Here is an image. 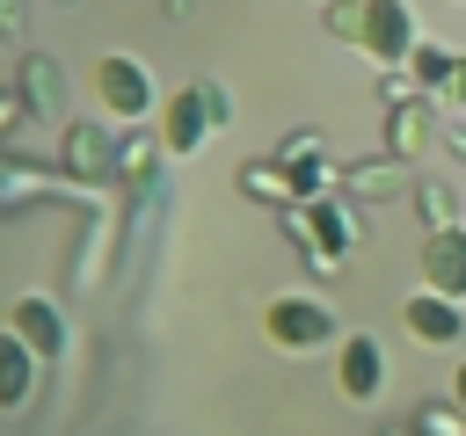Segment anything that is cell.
I'll return each mask as SVG.
<instances>
[{
    "label": "cell",
    "mask_w": 466,
    "mask_h": 436,
    "mask_svg": "<svg viewBox=\"0 0 466 436\" xmlns=\"http://www.w3.org/2000/svg\"><path fill=\"white\" fill-rule=\"evenodd\" d=\"M357 233H364V218L350 211V196H313V203H291L284 211V240L299 247V262L313 276H335L342 254L357 247Z\"/></svg>",
    "instance_id": "6da1fadb"
},
{
    "label": "cell",
    "mask_w": 466,
    "mask_h": 436,
    "mask_svg": "<svg viewBox=\"0 0 466 436\" xmlns=\"http://www.w3.org/2000/svg\"><path fill=\"white\" fill-rule=\"evenodd\" d=\"M262 334H269L277 349H291V356H306V349H328V342H342L335 312H328L320 298H306V291H277V298L262 305Z\"/></svg>",
    "instance_id": "7a4b0ae2"
},
{
    "label": "cell",
    "mask_w": 466,
    "mask_h": 436,
    "mask_svg": "<svg viewBox=\"0 0 466 436\" xmlns=\"http://www.w3.org/2000/svg\"><path fill=\"white\" fill-rule=\"evenodd\" d=\"M95 102H102L116 124H146V116L160 109V87H153L146 58H131V51H109V58H95Z\"/></svg>",
    "instance_id": "3957f363"
},
{
    "label": "cell",
    "mask_w": 466,
    "mask_h": 436,
    "mask_svg": "<svg viewBox=\"0 0 466 436\" xmlns=\"http://www.w3.org/2000/svg\"><path fill=\"white\" fill-rule=\"evenodd\" d=\"M58 174H66L73 189L116 182V131L95 124V116H73V124H66V145H58Z\"/></svg>",
    "instance_id": "277c9868"
},
{
    "label": "cell",
    "mask_w": 466,
    "mask_h": 436,
    "mask_svg": "<svg viewBox=\"0 0 466 436\" xmlns=\"http://www.w3.org/2000/svg\"><path fill=\"white\" fill-rule=\"evenodd\" d=\"M415 44H422V22H415L408 0H364V36H357L364 58H379L386 73H400L415 58Z\"/></svg>",
    "instance_id": "5b68a950"
},
{
    "label": "cell",
    "mask_w": 466,
    "mask_h": 436,
    "mask_svg": "<svg viewBox=\"0 0 466 436\" xmlns=\"http://www.w3.org/2000/svg\"><path fill=\"white\" fill-rule=\"evenodd\" d=\"M7 327L29 342V356H36V363H58V356H66V342H73V327H66V312H58V298H51V291H22V298L7 305Z\"/></svg>",
    "instance_id": "8992f818"
},
{
    "label": "cell",
    "mask_w": 466,
    "mask_h": 436,
    "mask_svg": "<svg viewBox=\"0 0 466 436\" xmlns=\"http://www.w3.org/2000/svg\"><path fill=\"white\" fill-rule=\"evenodd\" d=\"M218 124H211V102H204V80H189V87H175L167 102H160V145L182 160V153H197L204 138H211Z\"/></svg>",
    "instance_id": "52a82bcc"
},
{
    "label": "cell",
    "mask_w": 466,
    "mask_h": 436,
    "mask_svg": "<svg viewBox=\"0 0 466 436\" xmlns=\"http://www.w3.org/2000/svg\"><path fill=\"white\" fill-rule=\"evenodd\" d=\"M400 327H408L422 349H459V342H466V305L444 298V291H415V298L400 305Z\"/></svg>",
    "instance_id": "ba28073f"
},
{
    "label": "cell",
    "mask_w": 466,
    "mask_h": 436,
    "mask_svg": "<svg viewBox=\"0 0 466 436\" xmlns=\"http://www.w3.org/2000/svg\"><path fill=\"white\" fill-rule=\"evenodd\" d=\"M335 385H342V400H379V385H386L379 334H342L335 342Z\"/></svg>",
    "instance_id": "9c48e42d"
},
{
    "label": "cell",
    "mask_w": 466,
    "mask_h": 436,
    "mask_svg": "<svg viewBox=\"0 0 466 436\" xmlns=\"http://www.w3.org/2000/svg\"><path fill=\"white\" fill-rule=\"evenodd\" d=\"M15 87H22L29 116H44V124H58V116H66V65H58L51 51H22V65H15Z\"/></svg>",
    "instance_id": "30bf717a"
},
{
    "label": "cell",
    "mask_w": 466,
    "mask_h": 436,
    "mask_svg": "<svg viewBox=\"0 0 466 436\" xmlns=\"http://www.w3.org/2000/svg\"><path fill=\"white\" fill-rule=\"evenodd\" d=\"M422 291H444L466 305V225H444L422 240Z\"/></svg>",
    "instance_id": "8fae6325"
},
{
    "label": "cell",
    "mask_w": 466,
    "mask_h": 436,
    "mask_svg": "<svg viewBox=\"0 0 466 436\" xmlns=\"http://www.w3.org/2000/svg\"><path fill=\"white\" fill-rule=\"evenodd\" d=\"M430 138H437V109H430V94H408V102L386 109V153H393V160L422 153Z\"/></svg>",
    "instance_id": "7c38bea8"
},
{
    "label": "cell",
    "mask_w": 466,
    "mask_h": 436,
    "mask_svg": "<svg viewBox=\"0 0 466 436\" xmlns=\"http://www.w3.org/2000/svg\"><path fill=\"white\" fill-rule=\"evenodd\" d=\"M36 356H29V342L15 334V327H0V414H15L29 392H36Z\"/></svg>",
    "instance_id": "4fadbf2b"
},
{
    "label": "cell",
    "mask_w": 466,
    "mask_h": 436,
    "mask_svg": "<svg viewBox=\"0 0 466 436\" xmlns=\"http://www.w3.org/2000/svg\"><path fill=\"white\" fill-rule=\"evenodd\" d=\"M451 73H459V51H444V44H415V58H408V80H415V94H444L451 87Z\"/></svg>",
    "instance_id": "5bb4252c"
},
{
    "label": "cell",
    "mask_w": 466,
    "mask_h": 436,
    "mask_svg": "<svg viewBox=\"0 0 466 436\" xmlns=\"http://www.w3.org/2000/svg\"><path fill=\"white\" fill-rule=\"evenodd\" d=\"M240 189L255 196V203H299V189H291V167L269 153V160H248L240 167Z\"/></svg>",
    "instance_id": "9a60e30c"
},
{
    "label": "cell",
    "mask_w": 466,
    "mask_h": 436,
    "mask_svg": "<svg viewBox=\"0 0 466 436\" xmlns=\"http://www.w3.org/2000/svg\"><path fill=\"white\" fill-rule=\"evenodd\" d=\"M400 167L408 160H393V153L357 160V167H342V196H386V189H400Z\"/></svg>",
    "instance_id": "2e32d148"
},
{
    "label": "cell",
    "mask_w": 466,
    "mask_h": 436,
    "mask_svg": "<svg viewBox=\"0 0 466 436\" xmlns=\"http://www.w3.org/2000/svg\"><path fill=\"white\" fill-rule=\"evenodd\" d=\"M415 211H422V225H430V233L466 225V218H459V189H451V182H437V174H430V182H415Z\"/></svg>",
    "instance_id": "e0dca14e"
},
{
    "label": "cell",
    "mask_w": 466,
    "mask_h": 436,
    "mask_svg": "<svg viewBox=\"0 0 466 436\" xmlns=\"http://www.w3.org/2000/svg\"><path fill=\"white\" fill-rule=\"evenodd\" d=\"M160 153H167L160 138H146V131H124V138H116V182H146Z\"/></svg>",
    "instance_id": "ac0fdd59"
},
{
    "label": "cell",
    "mask_w": 466,
    "mask_h": 436,
    "mask_svg": "<svg viewBox=\"0 0 466 436\" xmlns=\"http://www.w3.org/2000/svg\"><path fill=\"white\" fill-rule=\"evenodd\" d=\"M408 429H415V436H466V407H451V400H422V407L408 414Z\"/></svg>",
    "instance_id": "d6986e66"
},
{
    "label": "cell",
    "mask_w": 466,
    "mask_h": 436,
    "mask_svg": "<svg viewBox=\"0 0 466 436\" xmlns=\"http://www.w3.org/2000/svg\"><path fill=\"white\" fill-rule=\"evenodd\" d=\"M320 22H328V36L357 44L364 36V0H320Z\"/></svg>",
    "instance_id": "ffe728a7"
},
{
    "label": "cell",
    "mask_w": 466,
    "mask_h": 436,
    "mask_svg": "<svg viewBox=\"0 0 466 436\" xmlns=\"http://www.w3.org/2000/svg\"><path fill=\"white\" fill-rule=\"evenodd\" d=\"M29 116V102H22V87H0V145L15 138V124Z\"/></svg>",
    "instance_id": "44dd1931"
},
{
    "label": "cell",
    "mask_w": 466,
    "mask_h": 436,
    "mask_svg": "<svg viewBox=\"0 0 466 436\" xmlns=\"http://www.w3.org/2000/svg\"><path fill=\"white\" fill-rule=\"evenodd\" d=\"M22 29H29V0H0V36L15 44Z\"/></svg>",
    "instance_id": "7402d4cb"
},
{
    "label": "cell",
    "mask_w": 466,
    "mask_h": 436,
    "mask_svg": "<svg viewBox=\"0 0 466 436\" xmlns=\"http://www.w3.org/2000/svg\"><path fill=\"white\" fill-rule=\"evenodd\" d=\"M204 102H211V124H218V131H226V124H233V94H226V87H218V80H204Z\"/></svg>",
    "instance_id": "603a6c76"
},
{
    "label": "cell",
    "mask_w": 466,
    "mask_h": 436,
    "mask_svg": "<svg viewBox=\"0 0 466 436\" xmlns=\"http://www.w3.org/2000/svg\"><path fill=\"white\" fill-rule=\"evenodd\" d=\"M444 94H451V102L466 109V58H459V73H451V87H444Z\"/></svg>",
    "instance_id": "cb8c5ba5"
},
{
    "label": "cell",
    "mask_w": 466,
    "mask_h": 436,
    "mask_svg": "<svg viewBox=\"0 0 466 436\" xmlns=\"http://www.w3.org/2000/svg\"><path fill=\"white\" fill-rule=\"evenodd\" d=\"M451 407H466V363L451 371Z\"/></svg>",
    "instance_id": "d4e9b609"
},
{
    "label": "cell",
    "mask_w": 466,
    "mask_h": 436,
    "mask_svg": "<svg viewBox=\"0 0 466 436\" xmlns=\"http://www.w3.org/2000/svg\"><path fill=\"white\" fill-rule=\"evenodd\" d=\"M379 436H415V429H379Z\"/></svg>",
    "instance_id": "484cf974"
},
{
    "label": "cell",
    "mask_w": 466,
    "mask_h": 436,
    "mask_svg": "<svg viewBox=\"0 0 466 436\" xmlns=\"http://www.w3.org/2000/svg\"><path fill=\"white\" fill-rule=\"evenodd\" d=\"M58 7H80V0H58Z\"/></svg>",
    "instance_id": "4316f807"
}]
</instances>
